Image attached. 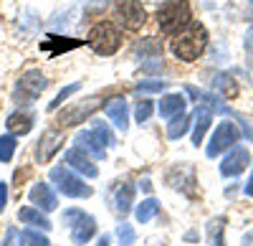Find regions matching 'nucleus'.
Masks as SVG:
<instances>
[{
    "mask_svg": "<svg viewBox=\"0 0 253 246\" xmlns=\"http://www.w3.org/2000/svg\"><path fill=\"white\" fill-rule=\"evenodd\" d=\"M81 41L76 38H63V36H46L43 41H41V49L48 51L51 56H58L63 51H71V49H79Z\"/></svg>",
    "mask_w": 253,
    "mask_h": 246,
    "instance_id": "obj_16",
    "label": "nucleus"
},
{
    "mask_svg": "<svg viewBox=\"0 0 253 246\" xmlns=\"http://www.w3.org/2000/svg\"><path fill=\"white\" fill-rule=\"evenodd\" d=\"M15 148H18L15 135H3L0 137V162H10L13 155H15Z\"/></svg>",
    "mask_w": 253,
    "mask_h": 246,
    "instance_id": "obj_26",
    "label": "nucleus"
},
{
    "mask_svg": "<svg viewBox=\"0 0 253 246\" xmlns=\"http://www.w3.org/2000/svg\"><path fill=\"white\" fill-rule=\"evenodd\" d=\"M167 87V81H160V79H147V81H139L137 84V92H162Z\"/></svg>",
    "mask_w": 253,
    "mask_h": 246,
    "instance_id": "obj_31",
    "label": "nucleus"
},
{
    "mask_svg": "<svg viewBox=\"0 0 253 246\" xmlns=\"http://www.w3.org/2000/svg\"><path fill=\"white\" fill-rule=\"evenodd\" d=\"M18 244H20V246H48V239H46L43 234H38V231L26 229V231L18 234Z\"/></svg>",
    "mask_w": 253,
    "mask_h": 246,
    "instance_id": "obj_25",
    "label": "nucleus"
},
{
    "mask_svg": "<svg viewBox=\"0 0 253 246\" xmlns=\"http://www.w3.org/2000/svg\"><path fill=\"white\" fill-rule=\"evenodd\" d=\"M18 218L20 221H23V223H31V226H38V229H43V231H48L51 226H53V223L43 216V213H41V211H36V208H20V213H18Z\"/></svg>",
    "mask_w": 253,
    "mask_h": 246,
    "instance_id": "obj_21",
    "label": "nucleus"
},
{
    "mask_svg": "<svg viewBox=\"0 0 253 246\" xmlns=\"http://www.w3.org/2000/svg\"><path fill=\"white\" fill-rule=\"evenodd\" d=\"M152 109H155V107H152V101H150V99H142V101H139V104H137V109H134V117H137V122H139V125L152 117Z\"/></svg>",
    "mask_w": 253,
    "mask_h": 246,
    "instance_id": "obj_30",
    "label": "nucleus"
},
{
    "mask_svg": "<svg viewBox=\"0 0 253 246\" xmlns=\"http://www.w3.org/2000/svg\"><path fill=\"white\" fill-rule=\"evenodd\" d=\"M162 33H180L185 26L193 23V13H190L187 0H167L157 13Z\"/></svg>",
    "mask_w": 253,
    "mask_h": 246,
    "instance_id": "obj_2",
    "label": "nucleus"
},
{
    "mask_svg": "<svg viewBox=\"0 0 253 246\" xmlns=\"http://www.w3.org/2000/svg\"><path fill=\"white\" fill-rule=\"evenodd\" d=\"M210 119H213L210 107H198V112H195V130H193V145L195 148L203 145V137L210 130Z\"/></svg>",
    "mask_w": 253,
    "mask_h": 246,
    "instance_id": "obj_18",
    "label": "nucleus"
},
{
    "mask_svg": "<svg viewBox=\"0 0 253 246\" xmlns=\"http://www.w3.org/2000/svg\"><path fill=\"white\" fill-rule=\"evenodd\" d=\"M63 221L71 226V241L84 246L94 234H96V221L89 216V213H84L79 208H69V211H63Z\"/></svg>",
    "mask_w": 253,
    "mask_h": 246,
    "instance_id": "obj_6",
    "label": "nucleus"
},
{
    "mask_svg": "<svg viewBox=\"0 0 253 246\" xmlns=\"http://www.w3.org/2000/svg\"><path fill=\"white\" fill-rule=\"evenodd\" d=\"M248 162H251V155L246 148H233L220 162V175L225 178H233V175H241L243 168H248Z\"/></svg>",
    "mask_w": 253,
    "mask_h": 246,
    "instance_id": "obj_11",
    "label": "nucleus"
},
{
    "mask_svg": "<svg viewBox=\"0 0 253 246\" xmlns=\"http://www.w3.org/2000/svg\"><path fill=\"white\" fill-rule=\"evenodd\" d=\"M132 203H134V186L132 183H124V186L117 191V196H114V211L117 213H126L132 208Z\"/></svg>",
    "mask_w": 253,
    "mask_h": 246,
    "instance_id": "obj_20",
    "label": "nucleus"
},
{
    "mask_svg": "<svg viewBox=\"0 0 253 246\" xmlns=\"http://www.w3.org/2000/svg\"><path fill=\"white\" fill-rule=\"evenodd\" d=\"M46 87H48L46 76L41 74V71H36V69H31V71H26L23 76L18 79L15 94H20L23 99H36V97H41V94L46 92Z\"/></svg>",
    "mask_w": 253,
    "mask_h": 246,
    "instance_id": "obj_9",
    "label": "nucleus"
},
{
    "mask_svg": "<svg viewBox=\"0 0 253 246\" xmlns=\"http://www.w3.org/2000/svg\"><path fill=\"white\" fill-rule=\"evenodd\" d=\"M251 3H253V0H251Z\"/></svg>",
    "mask_w": 253,
    "mask_h": 246,
    "instance_id": "obj_37",
    "label": "nucleus"
},
{
    "mask_svg": "<svg viewBox=\"0 0 253 246\" xmlns=\"http://www.w3.org/2000/svg\"><path fill=\"white\" fill-rule=\"evenodd\" d=\"M104 112H107V117L114 122V127H119L122 132L126 130V125H129V107H126V99H122V97L109 99Z\"/></svg>",
    "mask_w": 253,
    "mask_h": 246,
    "instance_id": "obj_14",
    "label": "nucleus"
},
{
    "mask_svg": "<svg viewBox=\"0 0 253 246\" xmlns=\"http://www.w3.org/2000/svg\"><path fill=\"white\" fill-rule=\"evenodd\" d=\"M137 53H162V46H160V41H155V38H144L142 44L137 46Z\"/></svg>",
    "mask_w": 253,
    "mask_h": 246,
    "instance_id": "obj_32",
    "label": "nucleus"
},
{
    "mask_svg": "<svg viewBox=\"0 0 253 246\" xmlns=\"http://www.w3.org/2000/svg\"><path fill=\"white\" fill-rule=\"evenodd\" d=\"M31 203H36V208H41V211H53L58 206L56 193L51 191L48 183H36L31 188Z\"/></svg>",
    "mask_w": 253,
    "mask_h": 246,
    "instance_id": "obj_15",
    "label": "nucleus"
},
{
    "mask_svg": "<svg viewBox=\"0 0 253 246\" xmlns=\"http://www.w3.org/2000/svg\"><path fill=\"white\" fill-rule=\"evenodd\" d=\"M246 196H251V198H253V175H251V180L246 183Z\"/></svg>",
    "mask_w": 253,
    "mask_h": 246,
    "instance_id": "obj_35",
    "label": "nucleus"
},
{
    "mask_svg": "<svg viewBox=\"0 0 253 246\" xmlns=\"http://www.w3.org/2000/svg\"><path fill=\"white\" fill-rule=\"evenodd\" d=\"M79 89H81V84H69V87H63V89H61V92L56 94V99H53L51 104H48V109H58V107L63 104V101H66V99H69L71 94H76Z\"/></svg>",
    "mask_w": 253,
    "mask_h": 246,
    "instance_id": "obj_29",
    "label": "nucleus"
},
{
    "mask_svg": "<svg viewBox=\"0 0 253 246\" xmlns=\"http://www.w3.org/2000/svg\"><path fill=\"white\" fill-rule=\"evenodd\" d=\"M223 226H225V218H215V221H210V226H208V234H210V244L213 246H225L223 241Z\"/></svg>",
    "mask_w": 253,
    "mask_h": 246,
    "instance_id": "obj_27",
    "label": "nucleus"
},
{
    "mask_svg": "<svg viewBox=\"0 0 253 246\" xmlns=\"http://www.w3.org/2000/svg\"><path fill=\"white\" fill-rule=\"evenodd\" d=\"M117 236H119L122 246H132V244L137 241V234H134V229H132V223H124V221L117 226Z\"/></svg>",
    "mask_w": 253,
    "mask_h": 246,
    "instance_id": "obj_28",
    "label": "nucleus"
},
{
    "mask_svg": "<svg viewBox=\"0 0 253 246\" xmlns=\"http://www.w3.org/2000/svg\"><path fill=\"white\" fill-rule=\"evenodd\" d=\"M117 13H119L122 26L129 28V31L142 28L144 20H147V13H144L139 0H117Z\"/></svg>",
    "mask_w": 253,
    "mask_h": 246,
    "instance_id": "obj_8",
    "label": "nucleus"
},
{
    "mask_svg": "<svg viewBox=\"0 0 253 246\" xmlns=\"http://www.w3.org/2000/svg\"><path fill=\"white\" fill-rule=\"evenodd\" d=\"M187 130H190V117L182 112V114L172 117L170 127H167V137H170V140H180V137H182Z\"/></svg>",
    "mask_w": 253,
    "mask_h": 246,
    "instance_id": "obj_23",
    "label": "nucleus"
},
{
    "mask_svg": "<svg viewBox=\"0 0 253 246\" xmlns=\"http://www.w3.org/2000/svg\"><path fill=\"white\" fill-rule=\"evenodd\" d=\"M76 145L81 150L91 152L94 157H107V150L114 148V135L109 132V127L104 125V122H94V127L86 130V132H79L76 137Z\"/></svg>",
    "mask_w": 253,
    "mask_h": 246,
    "instance_id": "obj_4",
    "label": "nucleus"
},
{
    "mask_svg": "<svg viewBox=\"0 0 253 246\" xmlns=\"http://www.w3.org/2000/svg\"><path fill=\"white\" fill-rule=\"evenodd\" d=\"M213 84H215V89H220L223 97H228V99H233V97L238 94V84H236V81L230 79L228 74H215V81H213Z\"/></svg>",
    "mask_w": 253,
    "mask_h": 246,
    "instance_id": "obj_24",
    "label": "nucleus"
},
{
    "mask_svg": "<svg viewBox=\"0 0 253 246\" xmlns=\"http://www.w3.org/2000/svg\"><path fill=\"white\" fill-rule=\"evenodd\" d=\"M51 180H53V186L69 198H89L94 193L81 178H76L69 168H63V165L51 168Z\"/></svg>",
    "mask_w": 253,
    "mask_h": 246,
    "instance_id": "obj_5",
    "label": "nucleus"
},
{
    "mask_svg": "<svg viewBox=\"0 0 253 246\" xmlns=\"http://www.w3.org/2000/svg\"><path fill=\"white\" fill-rule=\"evenodd\" d=\"M66 162H69V168H74V170L81 173L84 178H96V175H99V170H96V165L91 162L89 152H86V150H81L79 145L71 148V150L66 152Z\"/></svg>",
    "mask_w": 253,
    "mask_h": 246,
    "instance_id": "obj_12",
    "label": "nucleus"
},
{
    "mask_svg": "<svg viewBox=\"0 0 253 246\" xmlns=\"http://www.w3.org/2000/svg\"><path fill=\"white\" fill-rule=\"evenodd\" d=\"M63 145V135L56 132V130H48L43 132V137L38 140V148H36V160L38 162H48Z\"/></svg>",
    "mask_w": 253,
    "mask_h": 246,
    "instance_id": "obj_13",
    "label": "nucleus"
},
{
    "mask_svg": "<svg viewBox=\"0 0 253 246\" xmlns=\"http://www.w3.org/2000/svg\"><path fill=\"white\" fill-rule=\"evenodd\" d=\"M238 142V130L233 127V122H220L218 130L213 132V137H210V145H208V157H218L223 150L233 148Z\"/></svg>",
    "mask_w": 253,
    "mask_h": 246,
    "instance_id": "obj_7",
    "label": "nucleus"
},
{
    "mask_svg": "<svg viewBox=\"0 0 253 246\" xmlns=\"http://www.w3.org/2000/svg\"><path fill=\"white\" fill-rule=\"evenodd\" d=\"M86 44L91 46L94 53L99 56H112L119 51L122 46V33L114 23H109V20H101V23H96L91 31H89V38Z\"/></svg>",
    "mask_w": 253,
    "mask_h": 246,
    "instance_id": "obj_3",
    "label": "nucleus"
},
{
    "mask_svg": "<svg viewBox=\"0 0 253 246\" xmlns=\"http://www.w3.org/2000/svg\"><path fill=\"white\" fill-rule=\"evenodd\" d=\"M185 104H187V99L182 94H167L160 101V117L162 119H172V117L185 112Z\"/></svg>",
    "mask_w": 253,
    "mask_h": 246,
    "instance_id": "obj_17",
    "label": "nucleus"
},
{
    "mask_svg": "<svg viewBox=\"0 0 253 246\" xmlns=\"http://www.w3.org/2000/svg\"><path fill=\"white\" fill-rule=\"evenodd\" d=\"M3 246H20V244H18V231H15V229H8Z\"/></svg>",
    "mask_w": 253,
    "mask_h": 246,
    "instance_id": "obj_33",
    "label": "nucleus"
},
{
    "mask_svg": "<svg viewBox=\"0 0 253 246\" xmlns=\"http://www.w3.org/2000/svg\"><path fill=\"white\" fill-rule=\"evenodd\" d=\"M96 107H99V99L91 97V99H86V101H81V104H74V107H69V109H63L61 117H58L61 127H74V125H79V122H84Z\"/></svg>",
    "mask_w": 253,
    "mask_h": 246,
    "instance_id": "obj_10",
    "label": "nucleus"
},
{
    "mask_svg": "<svg viewBox=\"0 0 253 246\" xmlns=\"http://www.w3.org/2000/svg\"><path fill=\"white\" fill-rule=\"evenodd\" d=\"M5 127H8V132L10 135H28L31 132V127H33V119L28 117V114H23V112H13L8 119H5Z\"/></svg>",
    "mask_w": 253,
    "mask_h": 246,
    "instance_id": "obj_19",
    "label": "nucleus"
},
{
    "mask_svg": "<svg viewBox=\"0 0 253 246\" xmlns=\"http://www.w3.org/2000/svg\"><path fill=\"white\" fill-rule=\"evenodd\" d=\"M205 44H208V31L200 23H190L175 36L170 49H172L175 58H180V61H195L203 53Z\"/></svg>",
    "mask_w": 253,
    "mask_h": 246,
    "instance_id": "obj_1",
    "label": "nucleus"
},
{
    "mask_svg": "<svg viewBox=\"0 0 253 246\" xmlns=\"http://www.w3.org/2000/svg\"><path fill=\"white\" fill-rule=\"evenodd\" d=\"M99 246H109V236H101L99 239Z\"/></svg>",
    "mask_w": 253,
    "mask_h": 246,
    "instance_id": "obj_36",
    "label": "nucleus"
},
{
    "mask_svg": "<svg viewBox=\"0 0 253 246\" xmlns=\"http://www.w3.org/2000/svg\"><path fill=\"white\" fill-rule=\"evenodd\" d=\"M157 213H160V203H157L155 198L142 200L139 206H137V211H134V216H137V221H139V223H150Z\"/></svg>",
    "mask_w": 253,
    "mask_h": 246,
    "instance_id": "obj_22",
    "label": "nucleus"
},
{
    "mask_svg": "<svg viewBox=\"0 0 253 246\" xmlns=\"http://www.w3.org/2000/svg\"><path fill=\"white\" fill-rule=\"evenodd\" d=\"M5 206H8V186L0 183V213L5 211Z\"/></svg>",
    "mask_w": 253,
    "mask_h": 246,
    "instance_id": "obj_34",
    "label": "nucleus"
}]
</instances>
